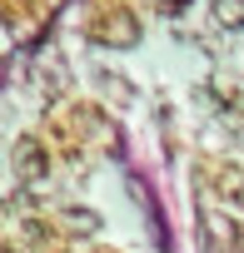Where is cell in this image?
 <instances>
[{
	"label": "cell",
	"mask_w": 244,
	"mask_h": 253,
	"mask_svg": "<svg viewBox=\"0 0 244 253\" xmlns=\"http://www.w3.org/2000/svg\"><path fill=\"white\" fill-rule=\"evenodd\" d=\"M30 10V0H0V15H5V20H20Z\"/></svg>",
	"instance_id": "6"
},
{
	"label": "cell",
	"mask_w": 244,
	"mask_h": 253,
	"mask_svg": "<svg viewBox=\"0 0 244 253\" xmlns=\"http://www.w3.org/2000/svg\"><path fill=\"white\" fill-rule=\"evenodd\" d=\"M214 194L234 209H244V164H214Z\"/></svg>",
	"instance_id": "3"
},
{
	"label": "cell",
	"mask_w": 244,
	"mask_h": 253,
	"mask_svg": "<svg viewBox=\"0 0 244 253\" xmlns=\"http://www.w3.org/2000/svg\"><path fill=\"white\" fill-rule=\"evenodd\" d=\"M214 25H224V30H239L244 25V0H214Z\"/></svg>",
	"instance_id": "4"
},
{
	"label": "cell",
	"mask_w": 244,
	"mask_h": 253,
	"mask_svg": "<svg viewBox=\"0 0 244 253\" xmlns=\"http://www.w3.org/2000/svg\"><path fill=\"white\" fill-rule=\"evenodd\" d=\"M100 253H105V248H100Z\"/></svg>",
	"instance_id": "7"
},
{
	"label": "cell",
	"mask_w": 244,
	"mask_h": 253,
	"mask_svg": "<svg viewBox=\"0 0 244 253\" xmlns=\"http://www.w3.org/2000/svg\"><path fill=\"white\" fill-rule=\"evenodd\" d=\"M15 174L25 179V184H40L45 174H50V154H45V144L40 139H15Z\"/></svg>",
	"instance_id": "2"
},
{
	"label": "cell",
	"mask_w": 244,
	"mask_h": 253,
	"mask_svg": "<svg viewBox=\"0 0 244 253\" xmlns=\"http://www.w3.org/2000/svg\"><path fill=\"white\" fill-rule=\"evenodd\" d=\"M90 35L100 40V45H135L140 40V20L130 15V10H100L95 20H90Z\"/></svg>",
	"instance_id": "1"
},
{
	"label": "cell",
	"mask_w": 244,
	"mask_h": 253,
	"mask_svg": "<svg viewBox=\"0 0 244 253\" xmlns=\"http://www.w3.org/2000/svg\"><path fill=\"white\" fill-rule=\"evenodd\" d=\"M60 223H65V228H80V233H95V228H100V213H90V209H65Z\"/></svg>",
	"instance_id": "5"
}]
</instances>
